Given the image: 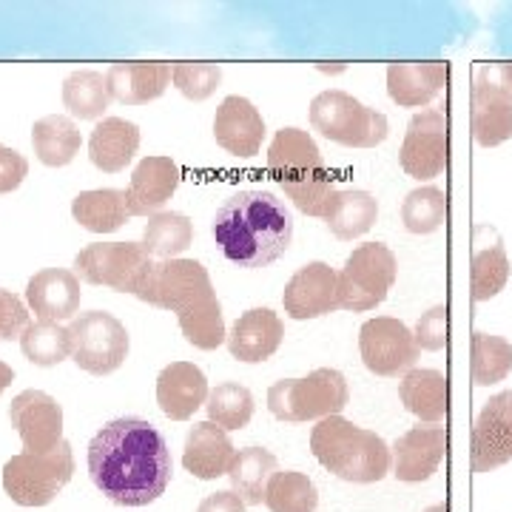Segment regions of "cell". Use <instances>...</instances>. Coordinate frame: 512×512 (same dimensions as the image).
<instances>
[{
  "label": "cell",
  "mask_w": 512,
  "mask_h": 512,
  "mask_svg": "<svg viewBox=\"0 0 512 512\" xmlns=\"http://www.w3.org/2000/svg\"><path fill=\"white\" fill-rule=\"evenodd\" d=\"M171 473V450L151 421L114 419L89 444V476L111 504H154L168 490Z\"/></svg>",
  "instance_id": "cell-1"
},
{
  "label": "cell",
  "mask_w": 512,
  "mask_h": 512,
  "mask_svg": "<svg viewBox=\"0 0 512 512\" xmlns=\"http://www.w3.org/2000/svg\"><path fill=\"white\" fill-rule=\"evenodd\" d=\"M211 231L228 262L256 271L291 248L293 217L285 202L268 191H239L222 202Z\"/></svg>",
  "instance_id": "cell-2"
},
{
  "label": "cell",
  "mask_w": 512,
  "mask_h": 512,
  "mask_svg": "<svg viewBox=\"0 0 512 512\" xmlns=\"http://www.w3.org/2000/svg\"><path fill=\"white\" fill-rule=\"evenodd\" d=\"M268 171L302 214L325 220L336 185L308 131L296 126L279 128L268 148Z\"/></svg>",
  "instance_id": "cell-3"
},
{
  "label": "cell",
  "mask_w": 512,
  "mask_h": 512,
  "mask_svg": "<svg viewBox=\"0 0 512 512\" xmlns=\"http://www.w3.org/2000/svg\"><path fill=\"white\" fill-rule=\"evenodd\" d=\"M311 453L333 476L353 484H376L393 470L387 441L342 416L322 419L313 427Z\"/></svg>",
  "instance_id": "cell-4"
},
{
  "label": "cell",
  "mask_w": 512,
  "mask_h": 512,
  "mask_svg": "<svg viewBox=\"0 0 512 512\" xmlns=\"http://www.w3.org/2000/svg\"><path fill=\"white\" fill-rule=\"evenodd\" d=\"M348 402V379L333 367H319L305 379H282L268 390V407L279 421L330 419L339 416Z\"/></svg>",
  "instance_id": "cell-5"
},
{
  "label": "cell",
  "mask_w": 512,
  "mask_h": 512,
  "mask_svg": "<svg viewBox=\"0 0 512 512\" xmlns=\"http://www.w3.org/2000/svg\"><path fill=\"white\" fill-rule=\"evenodd\" d=\"M311 126L333 143L348 148H376L387 140V117L359 103L353 94L330 89L313 97Z\"/></svg>",
  "instance_id": "cell-6"
},
{
  "label": "cell",
  "mask_w": 512,
  "mask_h": 512,
  "mask_svg": "<svg viewBox=\"0 0 512 512\" xmlns=\"http://www.w3.org/2000/svg\"><path fill=\"white\" fill-rule=\"evenodd\" d=\"M74 476L72 444L63 441L46 456L18 453L3 464V490L18 507H46Z\"/></svg>",
  "instance_id": "cell-7"
},
{
  "label": "cell",
  "mask_w": 512,
  "mask_h": 512,
  "mask_svg": "<svg viewBox=\"0 0 512 512\" xmlns=\"http://www.w3.org/2000/svg\"><path fill=\"white\" fill-rule=\"evenodd\" d=\"M399 276V259L382 242H365L353 248L339 274V308L365 313L382 305Z\"/></svg>",
  "instance_id": "cell-8"
},
{
  "label": "cell",
  "mask_w": 512,
  "mask_h": 512,
  "mask_svg": "<svg viewBox=\"0 0 512 512\" xmlns=\"http://www.w3.org/2000/svg\"><path fill=\"white\" fill-rule=\"evenodd\" d=\"M470 131L481 148L512 137V63H484L470 89Z\"/></svg>",
  "instance_id": "cell-9"
},
{
  "label": "cell",
  "mask_w": 512,
  "mask_h": 512,
  "mask_svg": "<svg viewBox=\"0 0 512 512\" xmlns=\"http://www.w3.org/2000/svg\"><path fill=\"white\" fill-rule=\"evenodd\" d=\"M154 262L140 242H92L74 256V276L120 293H140Z\"/></svg>",
  "instance_id": "cell-10"
},
{
  "label": "cell",
  "mask_w": 512,
  "mask_h": 512,
  "mask_svg": "<svg viewBox=\"0 0 512 512\" xmlns=\"http://www.w3.org/2000/svg\"><path fill=\"white\" fill-rule=\"evenodd\" d=\"M137 299L151 308L183 316L217 299V293L211 285V276L197 259H163V262H154Z\"/></svg>",
  "instance_id": "cell-11"
},
{
  "label": "cell",
  "mask_w": 512,
  "mask_h": 512,
  "mask_svg": "<svg viewBox=\"0 0 512 512\" xmlns=\"http://www.w3.org/2000/svg\"><path fill=\"white\" fill-rule=\"evenodd\" d=\"M74 365L92 376H109L128 356V330L106 311L80 313L69 325Z\"/></svg>",
  "instance_id": "cell-12"
},
{
  "label": "cell",
  "mask_w": 512,
  "mask_h": 512,
  "mask_svg": "<svg viewBox=\"0 0 512 512\" xmlns=\"http://www.w3.org/2000/svg\"><path fill=\"white\" fill-rule=\"evenodd\" d=\"M399 163L413 180H433L450 165V120L441 109H424L410 117Z\"/></svg>",
  "instance_id": "cell-13"
},
{
  "label": "cell",
  "mask_w": 512,
  "mask_h": 512,
  "mask_svg": "<svg viewBox=\"0 0 512 512\" xmlns=\"http://www.w3.org/2000/svg\"><path fill=\"white\" fill-rule=\"evenodd\" d=\"M359 353L370 373L376 376H399L410 373L419 362V342L413 330L393 316L367 319L359 330Z\"/></svg>",
  "instance_id": "cell-14"
},
{
  "label": "cell",
  "mask_w": 512,
  "mask_h": 512,
  "mask_svg": "<svg viewBox=\"0 0 512 512\" xmlns=\"http://www.w3.org/2000/svg\"><path fill=\"white\" fill-rule=\"evenodd\" d=\"M512 461V390L495 393L481 407L470 433L473 473H493Z\"/></svg>",
  "instance_id": "cell-15"
},
{
  "label": "cell",
  "mask_w": 512,
  "mask_h": 512,
  "mask_svg": "<svg viewBox=\"0 0 512 512\" xmlns=\"http://www.w3.org/2000/svg\"><path fill=\"white\" fill-rule=\"evenodd\" d=\"M9 421L23 441V453L46 456L63 444V407L43 390H23L15 396Z\"/></svg>",
  "instance_id": "cell-16"
},
{
  "label": "cell",
  "mask_w": 512,
  "mask_h": 512,
  "mask_svg": "<svg viewBox=\"0 0 512 512\" xmlns=\"http://www.w3.org/2000/svg\"><path fill=\"white\" fill-rule=\"evenodd\" d=\"M285 313L296 322L339 311V274L328 262H308L288 279L282 293Z\"/></svg>",
  "instance_id": "cell-17"
},
{
  "label": "cell",
  "mask_w": 512,
  "mask_h": 512,
  "mask_svg": "<svg viewBox=\"0 0 512 512\" xmlns=\"http://www.w3.org/2000/svg\"><path fill=\"white\" fill-rule=\"evenodd\" d=\"M393 476L404 484H421L439 470L447 453V427L441 424H416L390 447Z\"/></svg>",
  "instance_id": "cell-18"
},
{
  "label": "cell",
  "mask_w": 512,
  "mask_h": 512,
  "mask_svg": "<svg viewBox=\"0 0 512 512\" xmlns=\"http://www.w3.org/2000/svg\"><path fill=\"white\" fill-rule=\"evenodd\" d=\"M180 188V165L174 163L171 157H146L140 160L134 174H131V183H128V211L131 217H154L163 211V205Z\"/></svg>",
  "instance_id": "cell-19"
},
{
  "label": "cell",
  "mask_w": 512,
  "mask_h": 512,
  "mask_svg": "<svg viewBox=\"0 0 512 512\" xmlns=\"http://www.w3.org/2000/svg\"><path fill=\"white\" fill-rule=\"evenodd\" d=\"M214 137L234 157H256L265 137V120L248 97L231 94L214 114Z\"/></svg>",
  "instance_id": "cell-20"
},
{
  "label": "cell",
  "mask_w": 512,
  "mask_h": 512,
  "mask_svg": "<svg viewBox=\"0 0 512 512\" xmlns=\"http://www.w3.org/2000/svg\"><path fill=\"white\" fill-rule=\"evenodd\" d=\"M450 63L430 60V63H390L387 66V94L402 109L430 106L447 86Z\"/></svg>",
  "instance_id": "cell-21"
},
{
  "label": "cell",
  "mask_w": 512,
  "mask_h": 512,
  "mask_svg": "<svg viewBox=\"0 0 512 512\" xmlns=\"http://www.w3.org/2000/svg\"><path fill=\"white\" fill-rule=\"evenodd\" d=\"M208 396V379L194 362H171L157 376V404L171 421L191 419Z\"/></svg>",
  "instance_id": "cell-22"
},
{
  "label": "cell",
  "mask_w": 512,
  "mask_h": 512,
  "mask_svg": "<svg viewBox=\"0 0 512 512\" xmlns=\"http://www.w3.org/2000/svg\"><path fill=\"white\" fill-rule=\"evenodd\" d=\"M282 339H285V325L279 313L271 308H251L234 322V328L228 333V350L239 362L256 365V362L271 359L282 345Z\"/></svg>",
  "instance_id": "cell-23"
},
{
  "label": "cell",
  "mask_w": 512,
  "mask_h": 512,
  "mask_svg": "<svg viewBox=\"0 0 512 512\" xmlns=\"http://www.w3.org/2000/svg\"><path fill=\"white\" fill-rule=\"evenodd\" d=\"M26 302L40 322H66L80 311V279L63 268H46L29 279Z\"/></svg>",
  "instance_id": "cell-24"
},
{
  "label": "cell",
  "mask_w": 512,
  "mask_h": 512,
  "mask_svg": "<svg viewBox=\"0 0 512 512\" xmlns=\"http://www.w3.org/2000/svg\"><path fill=\"white\" fill-rule=\"evenodd\" d=\"M237 456L228 433L214 421H200L191 427L183 450V467L200 481L228 476V467Z\"/></svg>",
  "instance_id": "cell-25"
},
{
  "label": "cell",
  "mask_w": 512,
  "mask_h": 512,
  "mask_svg": "<svg viewBox=\"0 0 512 512\" xmlns=\"http://www.w3.org/2000/svg\"><path fill=\"white\" fill-rule=\"evenodd\" d=\"M106 83L117 103L143 106L163 97L171 83V66L168 63H111Z\"/></svg>",
  "instance_id": "cell-26"
},
{
  "label": "cell",
  "mask_w": 512,
  "mask_h": 512,
  "mask_svg": "<svg viewBox=\"0 0 512 512\" xmlns=\"http://www.w3.org/2000/svg\"><path fill=\"white\" fill-rule=\"evenodd\" d=\"M399 399L421 424H441L450 413V384L447 376L430 367H413L399 384Z\"/></svg>",
  "instance_id": "cell-27"
},
{
  "label": "cell",
  "mask_w": 512,
  "mask_h": 512,
  "mask_svg": "<svg viewBox=\"0 0 512 512\" xmlns=\"http://www.w3.org/2000/svg\"><path fill=\"white\" fill-rule=\"evenodd\" d=\"M140 148V128L123 117H106L94 126L89 137V160L94 168L117 174L123 171Z\"/></svg>",
  "instance_id": "cell-28"
},
{
  "label": "cell",
  "mask_w": 512,
  "mask_h": 512,
  "mask_svg": "<svg viewBox=\"0 0 512 512\" xmlns=\"http://www.w3.org/2000/svg\"><path fill=\"white\" fill-rule=\"evenodd\" d=\"M510 259L504 251V242L493 234V242H484L481 228L476 231L473 242V259H470V293L476 302H490L493 296L504 291L510 279Z\"/></svg>",
  "instance_id": "cell-29"
},
{
  "label": "cell",
  "mask_w": 512,
  "mask_h": 512,
  "mask_svg": "<svg viewBox=\"0 0 512 512\" xmlns=\"http://www.w3.org/2000/svg\"><path fill=\"white\" fill-rule=\"evenodd\" d=\"M72 217L92 234H111V231L123 228V222L131 217L128 194L117 191V188L83 191L72 200Z\"/></svg>",
  "instance_id": "cell-30"
},
{
  "label": "cell",
  "mask_w": 512,
  "mask_h": 512,
  "mask_svg": "<svg viewBox=\"0 0 512 512\" xmlns=\"http://www.w3.org/2000/svg\"><path fill=\"white\" fill-rule=\"evenodd\" d=\"M379 220V200L367 191H336V197L330 202L325 222H328L330 234L336 239L365 237L367 231Z\"/></svg>",
  "instance_id": "cell-31"
},
{
  "label": "cell",
  "mask_w": 512,
  "mask_h": 512,
  "mask_svg": "<svg viewBox=\"0 0 512 512\" xmlns=\"http://www.w3.org/2000/svg\"><path fill=\"white\" fill-rule=\"evenodd\" d=\"M276 473V456L265 447H245L237 450V456L228 467V481L231 490L245 501V504H262L265 501V487Z\"/></svg>",
  "instance_id": "cell-32"
},
{
  "label": "cell",
  "mask_w": 512,
  "mask_h": 512,
  "mask_svg": "<svg viewBox=\"0 0 512 512\" xmlns=\"http://www.w3.org/2000/svg\"><path fill=\"white\" fill-rule=\"evenodd\" d=\"M80 131L69 117L63 114H49L37 120L32 128V146H35L37 160L49 168H63L77 157L80 151Z\"/></svg>",
  "instance_id": "cell-33"
},
{
  "label": "cell",
  "mask_w": 512,
  "mask_h": 512,
  "mask_svg": "<svg viewBox=\"0 0 512 512\" xmlns=\"http://www.w3.org/2000/svg\"><path fill=\"white\" fill-rule=\"evenodd\" d=\"M109 103L111 92L109 83H106V74L80 69V72H72L63 80V106L69 109L72 117L97 120V117L106 114Z\"/></svg>",
  "instance_id": "cell-34"
},
{
  "label": "cell",
  "mask_w": 512,
  "mask_h": 512,
  "mask_svg": "<svg viewBox=\"0 0 512 512\" xmlns=\"http://www.w3.org/2000/svg\"><path fill=\"white\" fill-rule=\"evenodd\" d=\"M191 242H194V222L177 211H160L148 220L140 245L146 248L148 256L177 259V254L191 248Z\"/></svg>",
  "instance_id": "cell-35"
},
{
  "label": "cell",
  "mask_w": 512,
  "mask_h": 512,
  "mask_svg": "<svg viewBox=\"0 0 512 512\" xmlns=\"http://www.w3.org/2000/svg\"><path fill=\"white\" fill-rule=\"evenodd\" d=\"M512 373V342L493 333H473L470 339V376L478 387L504 382Z\"/></svg>",
  "instance_id": "cell-36"
},
{
  "label": "cell",
  "mask_w": 512,
  "mask_h": 512,
  "mask_svg": "<svg viewBox=\"0 0 512 512\" xmlns=\"http://www.w3.org/2000/svg\"><path fill=\"white\" fill-rule=\"evenodd\" d=\"M265 504L271 512H316L319 490L305 473L276 470L265 487Z\"/></svg>",
  "instance_id": "cell-37"
},
{
  "label": "cell",
  "mask_w": 512,
  "mask_h": 512,
  "mask_svg": "<svg viewBox=\"0 0 512 512\" xmlns=\"http://www.w3.org/2000/svg\"><path fill=\"white\" fill-rule=\"evenodd\" d=\"M254 396L245 384L239 382H222L211 390L205 410L208 421H214L217 427L228 430H242L248 427V421L254 419Z\"/></svg>",
  "instance_id": "cell-38"
},
{
  "label": "cell",
  "mask_w": 512,
  "mask_h": 512,
  "mask_svg": "<svg viewBox=\"0 0 512 512\" xmlns=\"http://www.w3.org/2000/svg\"><path fill=\"white\" fill-rule=\"evenodd\" d=\"M20 350L32 365L55 367L72 356V336L57 322H32L20 336Z\"/></svg>",
  "instance_id": "cell-39"
},
{
  "label": "cell",
  "mask_w": 512,
  "mask_h": 512,
  "mask_svg": "<svg viewBox=\"0 0 512 512\" xmlns=\"http://www.w3.org/2000/svg\"><path fill=\"white\" fill-rule=\"evenodd\" d=\"M447 220V194L436 185H424L407 194L402 205V222L410 234H433Z\"/></svg>",
  "instance_id": "cell-40"
},
{
  "label": "cell",
  "mask_w": 512,
  "mask_h": 512,
  "mask_svg": "<svg viewBox=\"0 0 512 512\" xmlns=\"http://www.w3.org/2000/svg\"><path fill=\"white\" fill-rule=\"evenodd\" d=\"M180 330H183L185 342L194 345L200 350H217L222 342H228V333H225V319H222V305L220 299H211L194 311L177 316Z\"/></svg>",
  "instance_id": "cell-41"
},
{
  "label": "cell",
  "mask_w": 512,
  "mask_h": 512,
  "mask_svg": "<svg viewBox=\"0 0 512 512\" xmlns=\"http://www.w3.org/2000/svg\"><path fill=\"white\" fill-rule=\"evenodd\" d=\"M171 80L183 92V97L200 103L220 89L222 69L217 63H177L171 66Z\"/></svg>",
  "instance_id": "cell-42"
},
{
  "label": "cell",
  "mask_w": 512,
  "mask_h": 512,
  "mask_svg": "<svg viewBox=\"0 0 512 512\" xmlns=\"http://www.w3.org/2000/svg\"><path fill=\"white\" fill-rule=\"evenodd\" d=\"M416 342L421 350H441L447 348V339H450V311L447 305H436L421 316L413 330Z\"/></svg>",
  "instance_id": "cell-43"
},
{
  "label": "cell",
  "mask_w": 512,
  "mask_h": 512,
  "mask_svg": "<svg viewBox=\"0 0 512 512\" xmlns=\"http://www.w3.org/2000/svg\"><path fill=\"white\" fill-rule=\"evenodd\" d=\"M29 311L23 305L18 293L0 291V339H15L23 336V330L29 328Z\"/></svg>",
  "instance_id": "cell-44"
},
{
  "label": "cell",
  "mask_w": 512,
  "mask_h": 512,
  "mask_svg": "<svg viewBox=\"0 0 512 512\" xmlns=\"http://www.w3.org/2000/svg\"><path fill=\"white\" fill-rule=\"evenodd\" d=\"M29 174V163L26 157L15 151V148L0 146V194H9L20 188V183L26 180Z\"/></svg>",
  "instance_id": "cell-45"
},
{
  "label": "cell",
  "mask_w": 512,
  "mask_h": 512,
  "mask_svg": "<svg viewBox=\"0 0 512 512\" xmlns=\"http://www.w3.org/2000/svg\"><path fill=\"white\" fill-rule=\"evenodd\" d=\"M197 512H245V501L234 490H220V493L208 495Z\"/></svg>",
  "instance_id": "cell-46"
},
{
  "label": "cell",
  "mask_w": 512,
  "mask_h": 512,
  "mask_svg": "<svg viewBox=\"0 0 512 512\" xmlns=\"http://www.w3.org/2000/svg\"><path fill=\"white\" fill-rule=\"evenodd\" d=\"M12 382H15V370L6 365V362H0V393H3Z\"/></svg>",
  "instance_id": "cell-47"
},
{
  "label": "cell",
  "mask_w": 512,
  "mask_h": 512,
  "mask_svg": "<svg viewBox=\"0 0 512 512\" xmlns=\"http://www.w3.org/2000/svg\"><path fill=\"white\" fill-rule=\"evenodd\" d=\"M424 512H450V510H447V504H436V507H427Z\"/></svg>",
  "instance_id": "cell-48"
}]
</instances>
